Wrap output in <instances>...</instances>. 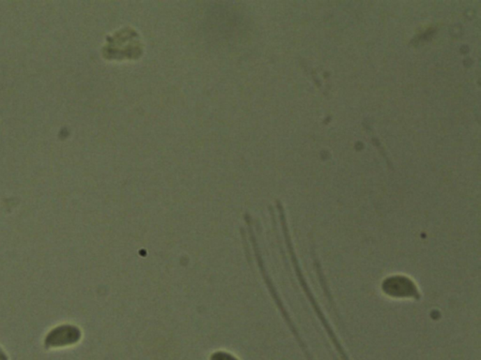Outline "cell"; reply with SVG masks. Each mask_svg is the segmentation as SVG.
<instances>
[{
  "mask_svg": "<svg viewBox=\"0 0 481 360\" xmlns=\"http://www.w3.org/2000/svg\"><path fill=\"white\" fill-rule=\"evenodd\" d=\"M381 289L385 296L393 299H413L420 302L422 297L417 284L406 275L388 276L382 281Z\"/></svg>",
  "mask_w": 481,
  "mask_h": 360,
  "instance_id": "cell-1",
  "label": "cell"
},
{
  "mask_svg": "<svg viewBox=\"0 0 481 360\" xmlns=\"http://www.w3.org/2000/svg\"><path fill=\"white\" fill-rule=\"evenodd\" d=\"M81 331L78 327L64 324L56 327L46 336L45 345L46 347H64V346L73 345L80 342Z\"/></svg>",
  "mask_w": 481,
  "mask_h": 360,
  "instance_id": "cell-2",
  "label": "cell"
},
{
  "mask_svg": "<svg viewBox=\"0 0 481 360\" xmlns=\"http://www.w3.org/2000/svg\"><path fill=\"white\" fill-rule=\"evenodd\" d=\"M0 360H8L6 354H4L1 349H0Z\"/></svg>",
  "mask_w": 481,
  "mask_h": 360,
  "instance_id": "cell-4",
  "label": "cell"
},
{
  "mask_svg": "<svg viewBox=\"0 0 481 360\" xmlns=\"http://www.w3.org/2000/svg\"><path fill=\"white\" fill-rule=\"evenodd\" d=\"M210 360H239L232 354L225 351H216L211 354Z\"/></svg>",
  "mask_w": 481,
  "mask_h": 360,
  "instance_id": "cell-3",
  "label": "cell"
}]
</instances>
